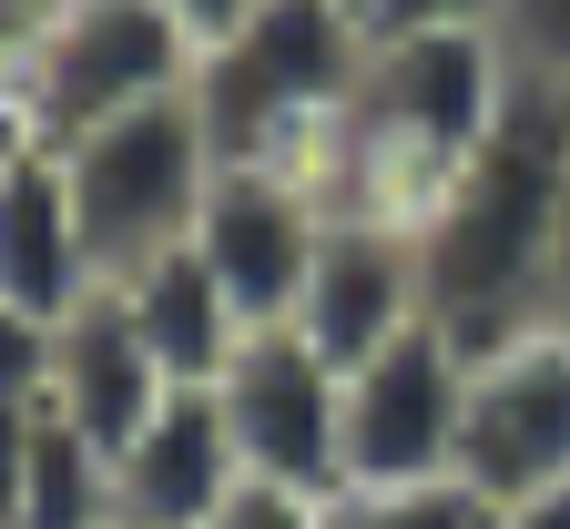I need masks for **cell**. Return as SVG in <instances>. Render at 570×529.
<instances>
[{
	"mask_svg": "<svg viewBox=\"0 0 570 529\" xmlns=\"http://www.w3.org/2000/svg\"><path fill=\"white\" fill-rule=\"evenodd\" d=\"M316 235H326V204L296 174H275V164H214V194L194 214V255L214 265V285L235 295L245 326H285V316H296Z\"/></svg>",
	"mask_w": 570,
	"mask_h": 529,
	"instance_id": "obj_9",
	"label": "cell"
},
{
	"mask_svg": "<svg viewBox=\"0 0 570 529\" xmlns=\"http://www.w3.org/2000/svg\"><path fill=\"white\" fill-rule=\"evenodd\" d=\"M520 71L499 51V31H397L367 41V71L316 143V164L296 174L326 214H387L417 224L459 184V164L489 143V123L510 112Z\"/></svg>",
	"mask_w": 570,
	"mask_h": 529,
	"instance_id": "obj_2",
	"label": "cell"
},
{
	"mask_svg": "<svg viewBox=\"0 0 570 529\" xmlns=\"http://www.w3.org/2000/svg\"><path fill=\"white\" fill-rule=\"evenodd\" d=\"M489 519L499 509L459 479H439V489H336L326 499V529H489Z\"/></svg>",
	"mask_w": 570,
	"mask_h": 529,
	"instance_id": "obj_16",
	"label": "cell"
},
{
	"mask_svg": "<svg viewBox=\"0 0 570 529\" xmlns=\"http://www.w3.org/2000/svg\"><path fill=\"white\" fill-rule=\"evenodd\" d=\"M92 245H82V214H71L61 154H31L0 174V306L21 316H71L92 295Z\"/></svg>",
	"mask_w": 570,
	"mask_h": 529,
	"instance_id": "obj_13",
	"label": "cell"
},
{
	"mask_svg": "<svg viewBox=\"0 0 570 529\" xmlns=\"http://www.w3.org/2000/svg\"><path fill=\"white\" fill-rule=\"evenodd\" d=\"M41 154V123H31V92L21 82H0V174L11 164H31Z\"/></svg>",
	"mask_w": 570,
	"mask_h": 529,
	"instance_id": "obj_23",
	"label": "cell"
},
{
	"mask_svg": "<svg viewBox=\"0 0 570 529\" xmlns=\"http://www.w3.org/2000/svg\"><path fill=\"white\" fill-rule=\"evenodd\" d=\"M164 11L184 21V41H194V61H204V51H225V41L265 11V0H164Z\"/></svg>",
	"mask_w": 570,
	"mask_h": 529,
	"instance_id": "obj_21",
	"label": "cell"
},
{
	"mask_svg": "<svg viewBox=\"0 0 570 529\" xmlns=\"http://www.w3.org/2000/svg\"><path fill=\"white\" fill-rule=\"evenodd\" d=\"M336 388H346V366H326L296 326H255L225 356L214 408H225V438H235L245 489H296V499H336L346 489Z\"/></svg>",
	"mask_w": 570,
	"mask_h": 529,
	"instance_id": "obj_7",
	"label": "cell"
},
{
	"mask_svg": "<svg viewBox=\"0 0 570 529\" xmlns=\"http://www.w3.org/2000/svg\"><path fill=\"white\" fill-rule=\"evenodd\" d=\"M51 398V316L0 306V408H41Z\"/></svg>",
	"mask_w": 570,
	"mask_h": 529,
	"instance_id": "obj_18",
	"label": "cell"
},
{
	"mask_svg": "<svg viewBox=\"0 0 570 529\" xmlns=\"http://www.w3.org/2000/svg\"><path fill=\"white\" fill-rule=\"evenodd\" d=\"M367 41H397V31H499V0H356Z\"/></svg>",
	"mask_w": 570,
	"mask_h": 529,
	"instance_id": "obj_19",
	"label": "cell"
},
{
	"mask_svg": "<svg viewBox=\"0 0 570 529\" xmlns=\"http://www.w3.org/2000/svg\"><path fill=\"white\" fill-rule=\"evenodd\" d=\"M560 306H570V204H560Z\"/></svg>",
	"mask_w": 570,
	"mask_h": 529,
	"instance_id": "obj_25",
	"label": "cell"
},
{
	"mask_svg": "<svg viewBox=\"0 0 570 529\" xmlns=\"http://www.w3.org/2000/svg\"><path fill=\"white\" fill-rule=\"evenodd\" d=\"M31 418H41V408H0V529H21V479H31Z\"/></svg>",
	"mask_w": 570,
	"mask_h": 529,
	"instance_id": "obj_22",
	"label": "cell"
},
{
	"mask_svg": "<svg viewBox=\"0 0 570 529\" xmlns=\"http://www.w3.org/2000/svg\"><path fill=\"white\" fill-rule=\"evenodd\" d=\"M296 326L326 366H356L367 346L428 326V265H417V224H387V214H326L316 235V265H306V295H296Z\"/></svg>",
	"mask_w": 570,
	"mask_h": 529,
	"instance_id": "obj_10",
	"label": "cell"
},
{
	"mask_svg": "<svg viewBox=\"0 0 570 529\" xmlns=\"http://www.w3.org/2000/svg\"><path fill=\"white\" fill-rule=\"evenodd\" d=\"M459 489H479L489 509L540 499L570 479V316L520 326L469 356L459 388Z\"/></svg>",
	"mask_w": 570,
	"mask_h": 529,
	"instance_id": "obj_5",
	"label": "cell"
},
{
	"mask_svg": "<svg viewBox=\"0 0 570 529\" xmlns=\"http://www.w3.org/2000/svg\"><path fill=\"white\" fill-rule=\"evenodd\" d=\"M164 398H174V376L154 366V346H142V326L122 316L112 285H92L71 316H51V398H41L51 418L122 448V438H142V418Z\"/></svg>",
	"mask_w": 570,
	"mask_h": 529,
	"instance_id": "obj_12",
	"label": "cell"
},
{
	"mask_svg": "<svg viewBox=\"0 0 570 529\" xmlns=\"http://www.w3.org/2000/svg\"><path fill=\"white\" fill-rule=\"evenodd\" d=\"M356 71H367L356 0H265L225 51L194 61V112L214 133V164L306 174L356 92Z\"/></svg>",
	"mask_w": 570,
	"mask_h": 529,
	"instance_id": "obj_3",
	"label": "cell"
},
{
	"mask_svg": "<svg viewBox=\"0 0 570 529\" xmlns=\"http://www.w3.org/2000/svg\"><path fill=\"white\" fill-rule=\"evenodd\" d=\"M21 529H112V448L71 418H31V479H21Z\"/></svg>",
	"mask_w": 570,
	"mask_h": 529,
	"instance_id": "obj_15",
	"label": "cell"
},
{
	"mask_svg": "<svg viewBox=\"0 0 570 529\" xmlns=\"http://www.w3.org/2000/svg\"><path fill=\"white\" fill-rule=\"evenodd\" d=\"M560 204H570V92L520 82L459 184L417 214L428 316L459 336V356L550 326L560 306Z\"/></svg>",
	"mask_w": 570,
	"mask_h": 529,
	"instance_id": "obj_1",
	"label": "cell"
},
{
	"mask_svg": "<svg viewBox=\"0 0 570 529\" xmlns=\"http://www.w3.org/2000/svg\"><path fill=\"white\" fill-rule=\"evenodd\" d=\"M82 0H0V82H31V61L61 41V21Z\"/></svg>",
	"mask_w": 570,
	"mask_h": 529,
	"instance_id": "obj_20",
	"label": "cell"
},
{
	"mask_svg": "<svg viewBox=\"0 0 570 529\" xmlns=\"http://www.w3.org/2000/svg\"><path fill=\"white\" fill-rule=\"evenodd\" d=\"M499 51L520 82L570 92V0H499Z\"/></svg>",
	"mask_w": 570,
	"mask_h": 529,
	"instance_id": "obj_17",
	"label": "cell"
},
{
	"mask_svg": "<svg viewBox=\"0 0 570 529\" xmlns=\"http://www.w3.org/2000/svg\"><path fill=\"white\" fill-rule=\"evenodd\" d=\"M489 529H570V479H560V489H540V499H510Z\"/></svg>",
	"mask_w": 570,
	"mask_h": 529,
	"instance_id": "obj_24",
	"label": "cell"
},
{
	"mask_svg": "<svg viewBox=\"0 0 570 529\" xmlns=\"http://www.w3.org/2000/svg\"><path fill=\"white\" fill-rule=\"evenodd\" d=\"M61 184H71V214H82L92 275L122 285L132 265L194 245V214L214 194V133H204L194 92L132 102V112L61 143Z\"/></svg>",
	"mask_w": 570,
	"mask_h": 529,
	"instance_id": "obj_4",
	"label": "cell"
},
{
	"mask_svg": "<svg viewBox=\"0 0 570 529\" xmlns=\"http://www.w3.org/2000/svg\"><path fill=\"white\" fill-rule=\"evenodd\" d=\"M235 489L245 469H235L214 388H174L142 418V438L112 448V529H214Z\"/></svg>",
	"mask_w": 570,
	"mask_h": 529,
	"instance_id": "obj_11",
	"label": "cell"
},
{
	"mask_svg": "<svg viewBox=\"0 0 570 529\" xmlns=\"http://www.w3.org/2000/svg\"><path fill=\"white\" fill-rule=\"evenodd\" d=\"M459 388H469V356L439 316L356 356L336 388L346 489H439L459 469Z\"/></svg>",
	"mask_w": 570,
	"mask_h": 529,
	"instance_id": "obj_6",
	"label": "cell"
},
{
	"mask_svg": "<svg viewBox=\"0 0 570 529\" xmlns=\"http://www.w3.org/2000/svg\"><path fill=\"white\" fill-rule=\"evenodd\" d=\"M112 295H122V316L142 326V346H154V366L174 376V388H214V376H225V356L255 336L194 245H174V255H154V265H132Z\"/></svg>",
	"mask_w": 570,
	"mask_h": 529,
	"instance_id": "obj_14",
	"label": "cell"
},
{
	"mask_svg": "<svg viewBox=\"0 0 570 529\" xmlns=\"http://www.w3.org/2000/svg\"><path fill=\"white\" fill-rule=\"evenodd\" d=\"M31 123H41V154H61L71 133H92L132 102H164L194 92V41L164 0H82L61 21V41L31 61Z\"/></svg>",
	"mask_w": 570,
	"mask_h": 529,
	"instance_id": "obj_8",
	"label": "cell"
}]
</instances>
